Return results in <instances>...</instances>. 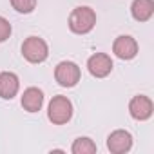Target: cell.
<instances>
[{
	"label": "cell",
	"instance_id": "7",
	"mask_svg": "<svg viewBox=\"0 0 154 154\" xmlns=\"http://www.w3.org/2000/svg\"><path fill=\"white\" fill-rule=\"evenodd\" d=\"M112 67H114L112 60L107 53H94L87 60V69L94 78H105V76H109Z\"/></svg>",
	"mask_w": 154,
	"mask_h": 154
},
{
	"label": "cell",
	"instance_id": "6",
	"mask_svg": "<svg viewBox=\"0 0 154 154\" xmlns=\"http://www.w3.org/2000/svg\"><path fill=\"white\" fill-rule=\"evenodd\" d=\"M107 149L111 154H127L132 149V134L123 129H116L107 136Z\"/></svg>",
	"mask_w": 154,
	"mask_h": 154
},
{
	"label": "cell",
	"instance_id": "4",
	"mask_svg": "<svg viewBox=\"0 0 154 154\" xmlns=\"http://www.w3.org/2000/svg\"><path fill=\"white\" fill-rule=\"evenodd\" d=\"M82 78V71L78 67V63H74V62H60L56 67H54V80L60 87H74V85H78Z\"/></svg>",
	"mask_w": 154,
	"mask_h": 154
},
{
	"label": "cell",
	"instance_id": "12",
	"mask_svg": "<svg viewBox=\"0 0 154 154\" xmlns=\"http://www.w3.org/2000/svg\"><path fill=\"white\" fill-rule=\"evenodd\" d=\"M71 152L72 154H94L96 152V143L87 136H80L72 141Z\"/></svg>",
	"mask_w": 154,
	"mask_h": 154
},
{
	"label": "cell",
	"instance_id": "1",
	"mask_svg": "<svg viewBox=\"0 0 154 154\" xmlns=\"http://www.w3.org/2000/svg\"><path fill=\"white\" fill-rule=\"evenodd\" d=\"M96 26V13L87 6L74 8L69 15V29L74 35H87Z\"/></svg>",
	"mask_w": 154,
	"mask_h": 154
},
{
	"label": "cell",
	"instance_id": "10",
	"mask_svg": "<svg viewBox=\"0 0 154 154\" xmlns=\"http://www.w3.org/2000/svg\"><path fill=\"white\" fill-rule=\"evenodd\" d=\"M24 111L27 112H38L44 105V91L38 89V87H27L22 94V100H20Z\"/></svg>",
	"mask_w": 154,
	"mask_h": 154
},
{
	"label": "cell",
	"instance_id": "3",
	"mask_svg": "<svg viewBox=\"0 0 154 154\" xmlns=\"http://www.w3.org/2000/svg\"><path fill=\"white\" fill-rule=\"evenodd\" d=\"M22 56L29 63H42L49 56V45L40 36H27L22 44Z\"/></svg>",
	"mask_w": 154,
	"mask_h": 154
},
{
	"label": "cell",
	"instance_id": "13",
	"mask_svg": "<svg viewBox=\"0 0 154 154\" xmlns=\"http://www.w3.org/2000/svg\"><path fill=\"white\" fill-rule=\"evenodd\" d=\"M9 2H11L13 9L22 15H29L36 8V0H9Z\"/></svg>",
	"mask_w": 154,
	"mask_h": 154
},
{
	"label": "cell",
	"instance_id": "2",
	"mask_svg": "<svg viewBox=\"0 0 154 154\" xmlns=\"http://www.w3.org/2000/svg\"><path fill=\"white\" fill-rule=\"evenodd\" d=\"M47 118L53 125H65L72 118V102L62 94L53 96L47 105Z\"/></svg>",
	"mask_w": 154,
	"mask_h": 154
},
{
	"label": "cell",
	"instance_id": "9",
	"mask_svg": "<svg viewBox=\"0 0 154 154\" xmlns=\"http://www.w3.org/2000/svg\"><path fill=\"white\" fill-rule=\"evenodd\" d=\"M18 89H20V80L15 72H11V71L0 72V98L13 100L18 94Z\"/></svg>",
	"mask_w": 154,
	"mask_h": 154
},
{
	"label": "cell",
	"instance_id": "11",
	"mask_svg": "<svg viewBox=\"0 0 154 154\" xmlns=\"http://www.w3.org/2000/svg\"><path fill=\"white\" fill-rule=\"evenodd\" d=\"M131 15L136 22H147L154 15V0H132Z\"/></svg>",
	"mask_w": 154,
	"mask_h": 154
},
{
	"label": "cell",
	"instance_id": "14",
	"mask_svg": "<svg viewBox=\"0 0 154 154\" xmlns=\"http://www.w3.org/2000/svg\"><path fill=\"white\" fill-rule=\"evenodd\" d=\"M11 31H13V27H11L9 20H6L4 17H0V44L6 42L11 36Z\"/></svg>",
	"mask_w": 154,
	"mask_h": 154
},
{
	"label": "cell",
	"instance_id": "8",
	"mask_svg": "<svg viewBox=\"0 0 154 154\" xmlns=\"http://www.w3.org/2000/svg\"><path fill=\"white\" fill-rule=\"evenodd\" d=\"M112 53L120 60H132L138 54V42L129 35H122L112 42Z\"/></svg>",
	"mask_w": 154,
	"mask_h": 154
},
{
	"label": "cell",
	"instance_id": "5",
	"mask_svg": "<svg viewBox=\"0 0 154 154\" xmlns=\"http://www.w3.org/2000/svg\"><path fill=\"white\" fill-rule=\"evenodd\" d=\"M154 112V103L145 94H136L129 102V114L136 122H147Z\"/></svg>",
	"mask_w": 154,
	"mask_h": 154
}]
</instances>
